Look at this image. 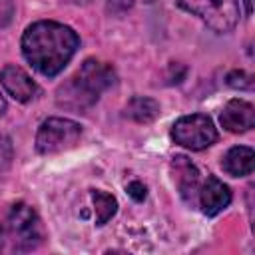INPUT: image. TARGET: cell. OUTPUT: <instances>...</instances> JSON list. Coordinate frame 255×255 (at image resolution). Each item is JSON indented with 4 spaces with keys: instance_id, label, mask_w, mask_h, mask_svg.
I'll return each instance as SVG.
<instances>
[{
    "instance_id": "cell-12",
    "label": "cell",
    "mask_w": 255,
    "mask_h": 255,
    "mask_svg": "<svg viewBox=\"0 0 255 255\" xmlns=\"http://www.w3.org/2000/svg\"><path fill=\"white\" fill-rule=\"evenodd\" d=\"M124 116L135 124H151L159 116V104L147 96H133L128 102Z\"/></svg>"
},
{
    "instance_id": "cell-16",
    "label": "cell",
    "mask_w": 255,
    "mask_h": 255,
    "mask_svg": "<svg viewBox=\"0 0 255 255\" xmlns=\"http://www.w3.org/2000/svg\"><path fill=\"white\" fill-rule=\"evenodd\" d=\"M10 141L0 137V173L8 167V161H10Z\"/></svg>"
},
{
    "instance_id": "cell-11",
    "label": "cell",
    "mask_w": 255,
    "mask_h": 255,
    "mask_svg": "<svg viewBox=\"0 0 255 255\" xmlns=\"http://www.w3.org/2000/svg\"><path fill=\"white\" fill-rule=\"evenodd\" d=\"M221 167L231 177H245L255 167V151L249 145H233L223 155Z\"/></svg>"
},
{
    "instance_id": "cell-6",
    "label": "cell",
    "mask_w": 255,
    "mask_h": 255,
    "mask_svg": "<svg viewBox=\"0 0 255 255\" xmlns=\"http://www.w3.org/2000/svg\"><path fill=\"white\" fill-rule=\"evenodd\" d=\"M171 137L177 145L191 151H199L217 141V128L213 120L205 114L181 116L171 128Z\"/></svg>"
},
{
    "instance_id": "cell-2",
    "label": "cell",
    "mask_w": 255,
    "mask_h": 255,
    "mask_svg": "<svg viewBox=\"0 0 255 255\" xmlns=\"http://www.w3.org/2000/svg\"><path fill=\"white\" fill-rule=\"evenodd\" d=\"M116 82V72L110 64L100 62L96 58H88L74 76H70L56 92L58 106L72 112L90 110L100 96L112 88Z\"/></svg>"
},
{
    "instance_id": "cell-17",
    "label": "cell",
    "mask_w": 255,
    "mask_h": 255,
    "mask_svg": "<svg viewBox=\"0 0 255 255\" xmlns=\"http://www.w3.org/2000/svg\"><path fill=\"white\" fill-rule=\"evenodd\" d=\"M12 10H14V6H12V0H0V28L10 20V16H12Z\"/></svg>"
},
{
    "instance_id": "cell-10",
    "label": "cell",
    "mask_w": 255,
    "mask_h": 255,
    "mask_svg": "<svg viewBox=\"0 0 255 255\" xmlns=\"http://www.w3.org/2000/svg\"><path fill=\"white\" fill-rule=\"evenodd\" d=\"M173 167V179L177 183L179 195L189 203L195 205L197 201V189H199V169L195 167V163H191L185 155H175L171 161Z\"/></svg>"
},
{
    "instance_id": "cell-9",
    "label": "cell",
    "mask_w": 255,
    "mask_h": 255,
    "mask_svg": "<svg viewBox=\"0 0 255 255\" xmlns=\"http://www.w3.org/2000/svg\"><path fill=\"white\" fill-rule=\"evenodd\" d=\"M219 122L231 133L249 131L255 126V108H253V104L239 100V98L229 100L219 114Z\"/></svg>"
},
{
    "instance_id": "cell-7",
    "label": "cell",
    "mask_w": 255,
    "mask_h": 255,
    "mask_svg": "<svg viewBox=\"0 0 255 255\" xmlns=\"http://www.w3.org/2000/svg\"><path fill=\"white\" fill-rule=\"evenodd\" d=\"M0 84L4 92L20 104H28L40 94V88L32 80V76L24 68L14 66V64H8L0 70Z\"/></svg>"
},
{
    "instance_id": "cell-13",
    "label": "cell",
    "mask_w": 255,
    "mask_h": 255,
    "mask_svg": "<svg viewBox=\"0 0 255 255\" xmlns=\"http://www.w3.org/2000/svg\"><path fill=\"white\" fill-rule=\"evenodd\" d=\"M92 203H94V211H96V225L108 223L118 211V199L112 193H106L100 189L92 191Z\"/></svg>"
},
{
    "instance_id": "cell-4",
    "label": "cell",
    "mask_w": 255,
    "mask_h": 255,
    "mask_svg": "<svg viewBox=\"0 0 255 255\" xmlns=\"http://www.w3.org/2000/svg\"><path fill=\"white\" fill-rule=\"evenodd\" d=\"M177 6L197 16L217 34L231 32L239 22V0H177Z\"/></svg>"
},
{
    "instance_id": "cell-1",
    "label": "cell",
    "mask_w": 255,
    "mask_h": 255,
    "mask_svg": "<svg viewBox=\"0 0 255 255\" xmlns=\"http://www.w3.org/2000/svg\"><path fill=\"white\" fill-rule=\"evenodd\" d=\"M22 54L26 62L42 76H58L80 48L78 34L56 20H38L22 34Z\"/></svg>"
},
{
    "instance_id": "cell-18",
    "label": "cell",
    "mask_w": 255,
    "mask_h": 255,
    "mask_svg": "<svg viewBox=\"0 0 255 255\" xmlns=\"http://www.w3.org/2000/svg\"><path fill=\"white\" fill-rule=\"evenodd\" d=\"M114 8H118V10H126V8H129L131 4H133V0H108Z\"/></svg>"
},
{
    "instance_id": "cell-15",
    "label": "cell",
    "mask_w": 255,
    "mask_h": 255,
    "mask_svg": "<svg viewBox=\"0 0 255 255\" xmlns=\"http://www.w3.org/2000/svg\"><path fill=\"white\" fill-rule=\"evenodd\" d=\"M126 191H128V195L133 199V201H143L145 197H147V187L141 183V181H129L128 185H126Z\"/></svg>"
},
{
    "instance_id": "cell-5",
    "label": "cell",
    "mask_w": 255,
    "mask_h": 255,
    "mask_svg": "<svg viewBox=\"0 0 255 255\" xmlns=\"http://www.w3.org/2000/svg\"><path fill=\"white\" fill-rule=\"evenodd\" d=\"M82 126L70 118H48L36 131V151L42 155H54L66 151L78 143Z\"/></svg>"
},
{
    "instance_id": "cell-19",
    "label": "cell",
    "mask_w": 255,
    "mask_h": 255,
    "mask_svg": "<svg viewBox=\"0 0 255 255\" xmlns=\"http://www.w3.org/2000/svg\"><path fill=\"white\" fill-rule=\"evenodd\" d=\"M243 6H245V14L249 16L253 12V0H243Z\"/></svg>"
},
{
    "instance_id": "cell-14",
    "label": "cell",
    "mask_w": 255,
    "mask_h": 255,
    "mask_svg": "<svg viewBox=\"0 0 255 255\" xmlns=\"http://www.w3.org/2000/svg\"><path fill=\"white\" fill-rule=\"evenodd\" d=\"M227 86L235 88V90H251L253 88V76H249L243 70H233L227 74Z\"/></svg>"
},
{
    "instance_id": "cell-20",
    "label": "cell",
    "mask_w": 255,
    "mask_h": 255,
    "mask_svg": "<svg viewBox=\"0 0 255 255\" xmlns=\"http://www.w3.org/2000/svg\"><path fill=\"white\" fill-rule=\"evenodd\" d=\"M6 112V100H4V96L0 94V116Z\"/></svg>"
},
{
    "instance_id": "cell-3",
    "label": "cell",
    "mask_w": 255,
    "mask_h": 255,
    "mask_svg": "<svg viewBox=\"0 0 255 255\" xmlns=\"http://www.w3.org/2000/svg\"><path fill=\"white\" fill-rule=\"evenodd\" d=\"M44 239L38 213L28 203H14L0 221V251H32Z\"/></svg>"
},
{
    "instance_id": "cell-8",
    "label": "cell",
    "mask_w": 255,
    "mask_h": 255,
    "mask_svg": "<svg viewBox=\"0 0 255 255\" xmlns=\"http://www.w3.org/2000/svg\"><path fill=\"white\" fill-rule=\"evenodd\" d=\"M195 203L201 207L203 215L215 217L223 209L229 207V203H231V191H229V187L219 177L207 173V179L203 183H199L197 201Z\"/></svg>"
}]
</instances>
